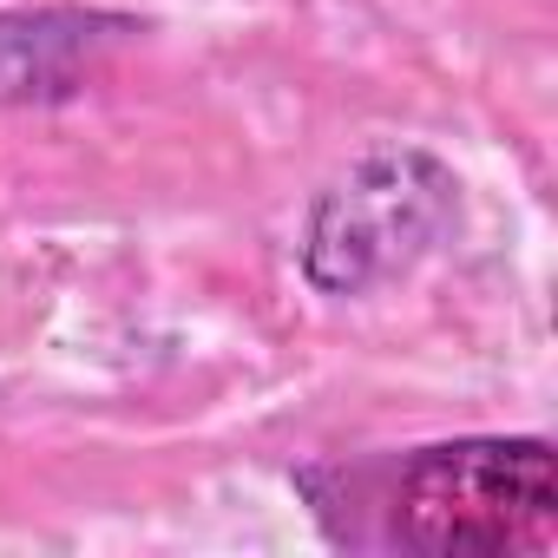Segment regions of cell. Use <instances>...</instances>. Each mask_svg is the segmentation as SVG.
<instances>
[{"label": "cell", "mask_w": 558, "mask_h": 558, "mask_svg": "<svg viewBox=\"0 0 558 558\" xmlns=\"http://www.w3.org/2000/svg\"><path fill=\"white\" fill-rule=\"evenodd\" d=\"M336 545L421 558L545 551L558 532V453L538 434H460L296 480Z\"/></svg>", "instance_id": "1"}, {"label": "cell", "mask_w": 558, "mask_h": 558, "mask_svg": "<svg viewBox=\"0 0 558 558\" xmlns=\"http://www.w3.org/2000/svg\"><path fill=\"white\" fill-rule=\"evenodd\" d=\"M460 171L427 145H375L342 178H329L303 217L296 269L329 303L375 296L460 230Z\"/></svg>", "instance_id": "2"}, {"label": "cell", "mask_w": 558, "mask_h": 558, "mask_svg": "<svg viewBox=\"0 0 558 558\" xmlns=\"http://www.w3.org/2000/svg\"><path fill=\"white\" fill-rule=\"evenodd\" d=\"M145 40V21L86 0L0 8V112H53L86 99L119 53Z\"/></svg>", "instance_id": "3"}]
</instances>
